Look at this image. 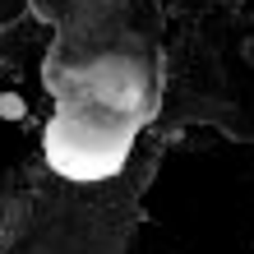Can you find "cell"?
Returning <instances> with one entry per match:
<instances>
[{
    "instance_id": "2",
    "label": "cell",
    "mask_w": 254,
    "mask_h": 254,
    "mask_svg": "<svg viewBox=\"0 0 254 254\" xmlns=\"http://www.w3.org/2000/svg\"><path fill=\"white\" fill-rule=\"evenodd\" d=\"M83 0H33L37 14H47L51 23H74V14H79Z\"/></svg>"
},
{
    "instance_id": "1",
    "label": "cell",
    "mask_w": 254,
    "mask_h": 254,
    "mask_svg": "<svg viewBox=\"0 0 254 254\" xmlns=\"http://www.w3.org/2000/svg\"><path fill=\"white\" fill-rule=\"evenodd\" d=\"M143 111L93 93H56V116L47 125V162L65 181H107L125 167Z\"/></svg>"
}]
</instances>
